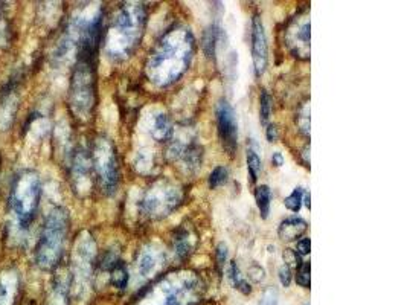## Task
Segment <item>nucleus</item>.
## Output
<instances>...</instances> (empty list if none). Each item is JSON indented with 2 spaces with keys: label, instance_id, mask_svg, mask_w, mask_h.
I'll return each instance as SVG.
<instances>
[{
  "label": "nucleus",
  "instance_id": "obj_30",
  "mask_svg": "<svg viewBox=\"0 0 407 305\" xmlns=\"http://www.w3.org/2000/svg\"><path fill=\"white\" fill-rule=\"evenodd\" d=\"M228 259V244L226 243H220L216 246V263H219V267L221 269L226 263Z\"/></svg>",
  "mask_w": 407,
  "mask_h": 305
},
{
  "label": "nucleus",
  "instance_id": "obj_36",
  "mask_svg": "<svg viewBox=\"0 0 407 305\" xmlns=\"http://www.w3.org/2000/svg\"><path fill=\"white\" fill-rule=\"evenodd\" d=\"M272 163L275 165L276 168L282 167V165H284V156H282V153H280V151H275V153L272 154Z\"/></svg>",
  "mask_w": 407,
  "mask_h": 305
},
{
  "label": "nucleus",
  "instance_id": "obj_31",
  "mask_svg": "<svg viewBox=\"0 0 407 305\" xmlns=\"http://www.w3.org/2000/svg\"><path fill=\"white\" fill-rule=\"evenodd\" d=\"M264 275H265L264 269L259 264H256V263L252 264V267L249 269V278H252L255 283H261L264 280Z\"/></svg>",
  "mask_w": 407,
  "mask_h": 305
},
{
  "label": "nucleus",
  "instance_id": "obj_2",
  "mask_svg": "<svg viewBox=\"0 0 407 305\" xmlns=\"http://www.w3.org/2000/svg\"><path fill=\"white\" fill-rule=\"evenodd\" d=\"M146 23V11L142 4L130 2L113 17V22L107 31L106 52L115 60H124L132 55V52L139 45L144 36Z\"/></svg>",
  "mask_w": 407,
  "mask_h": 305
},
{
  "label": "nucleus",
  "instance_id": "obj_18",
  "mask_svg": "<svg viewBox=\"0 0 407 305\" xmlns=\"http://www.w3.org/2000/svg\"><path fill=\"white\" fill-rule=\"evenodd\" d=\"M255 202L261 214V219L265 220L270 214V202H272V189L267 185H261L255 189Z\"/></svg>",
  "mask_w": 407,
  "mask_h": 305
},
{
  "label": "nucleus",
  "instance_id": "obj_35",
  "mask_svg": "<svg viewBox=\"0 0 407 305\" xmlns=\"http://www.w3.org/2000/svg\"><path fill=\"white\" fill-rule=\"evenodd\" d=\"M265 136H267V141L268 142H276V141H278V128H276L275 124H268L267 126Z\"/></svg>",
  "mask_w": 407,
  "mask_h": 305
},
{
  "label": "nucleus",
  "instance_id": "obj_3",
  "mask_svg": "<svg viewBox=\"0 0 407 305\" xmlns=\"http://www.w3.org/2000/svg\"><path fill=\"white\" fill-rule=\"evenodd\" d=\"M41 198V182L36 171L25 170L15 174L10 197H8V212L11 217V228L19 232H28L37 217Z\"/></svg>",
  "mask_w": 407,
  "mask_h": 305
},
{
  "label": "nucleus",
  "instance_id": "obj_24",
  "mask_svg": "<svg viewBox=\"0 0 407 305\" xmlns=\"http://www.w3.org/2000/svg\"><path fill=\"white\" fill-rule=\"evenodd\" d=\"M272 107H273L272 97L268 95L267 90H263L261 92V98H259V118H261L263 124H267L268 119H270Z\"/></svg>",
  "mask_w": 407,
  "mask_h": 305
},
{
  "label": "nucleus",
  "instance_id": "obj_10",
  "mask_svg": "<svg viewBox=\"0 0 407 305\" xmlns=\"http://www.w3.org/2000/svg\"><path fill=\"white\" fill-rule=\"evenodd\" d=\"M252 60L256 76H261L265 72L268 63V45L264 31V23L258 14L252 20Z\"/></svg>",
  "mask_w": 407,
  "mask_h": 305
},
{
  "label": "nucleus",
  "instance_id": "obj_22",
  "mask_svg": "<svg viewBox=\"0 0 407 305\" xmlns=\"http://www.w3.org/2000/svg\"><path fill=\"white\" fill-rule=\"evenodd\" d=\"M11 39V25L6 15V6L0 2V48L6 46Z\"/></svg>",
  "mask_w": 407,
  "mask_h": 305
},
{
  "label": "nucleus",
  "instance_id": "obj_28",
  "mask_svg": "<svg viewBox=\"0 0 407 305\" xmlns=\"http://www.w3.org/2000/svg\"><path fill=\"white\" fill-rule=\"evenodd\" d=\"M298 126L302 130V133L308 135V132H310V107H308V104H304L299 111Z\"/></svg>",
  "mask_w": 407,
  "mask_h": 305
},
{
  "label": "nucleus",
  "instance_id": "obj_16",
  "mask_svg": "<svg viewBox=\"0 0 407 305\" xmlns=\"http://www.w3.org/2000/svg\"><path fill=\"white\" fill-rule=\"evenodd\" d=\"M308 229V224L301 217H290L285 219L278 229V235L282 241H296L301 238Z\"/></svg>",
  "mask_w": 407,
  "mask_h": 305
},
{
  "label": "nucleus",
  "instance_id": "obj_1",
  "mask_svg": "<svg viewBox=\"0 0 407 305\" xmlns=\"http://www.w3.org/2000/svg\"><path fill=\"white\" fill-rule=\"evenodd\" d=\"M194 50L195 39L191 29L186 26H174L150 54L145 66L146 76L158 87H167L179 81L189 69Z\"/></svg>",
  "mask_w": 407,
  "mask_h": 305
},
{
  "label": "nucleus",
  "instance_id": "obj_17",
  "mask_svg": "<svg viewBox=\"0 0 407 305\" xmlns=\"http://www.w3.org/2000/svg\"><path fill=\"white\" fill-rule=\"evenodd\" d=\"M174 135V128H172L171 119L165 113H158L153 116V126H151V136L158 142H167Z\"/></svg>",
  "mask_w": 407,
  "mask_h": 305
},
{
  "label": "nucleus",
  "instance_id": "obj_14",
  "mask_svg": "<svg viewBox=\"0 0 407 305\" xmlns=\"http://www.w3.org/2000/svg\"><path fill=\"white\" fill-rule=\"evenodd\" d=\"M92 159L90 153L84 150H78L74 156L72 162V177L76 182V188L83 189L84 182L90 187V177H92Z\"/></svg>",
  "mask_w": 407,
  "mask_h": 305
},
{
  "label": "nucleus",
  "instance_id": "obj_15",
  "mask_svg": "<svg viewBox=\"0 0 407 305\" xmlns=\"http://www.w3.org/2000/svg\"><path fill=\"white\" fill-rule=\"evenodd\" d=\"M17 289H19V276L14 269L0 275V305H14Z\"/></svg>",
  "mask_w": 407,
  "mask_h": 305
},
{
  "label": "nucleus",
  "instance_id": "obj_6",
  "mask_svg": "<svg viewBox=\"0 0 407 305\" xmlns=\"http://www.w3.org/2000/svg\"><path fill=\"white\" fill-rule=\"evenodd\" d=\"M181 188L170 179L154 182L141 200V211L149 219H163L181 202Z\"/></svg>",
  "mask_w": 407,
  "mask_h": 305
},
{
  "label": "nucleus",
  "instance_id": "obj_27",
  "mask_svg": "<svg viewBox=\"0 0 407 305\" xmlns=\"http://www.w3.org/2000/svg\"><path fill=\"white\" fill-rule=\"evenodd\" d=\"M296 283L304 287V289H308L310 287V261H305L302 263L298 269V275H296Z\"/></svg>",
  "mask_w": 407,
  "mask_h": 305
},
{
  "label": "nucleus",
  "instance_id": "obj_26",
  "mask_svg": "<svg viewBox=\"0 0 407 305\" xmlns=\"http://www.w3.org/2000/svg\"><path fill=\"white\" fill-rule=\"evenodd\" d=\"M228 177H229V171L226 167H223V165L215 167L209 176V188L216 189L219 187H221L223 183H226Z\"/></svg>",
  "mask_w": 407,
  "mask_h": 305
},
{
  "label": "nucleus",
  "instance_id": "obj_8",
  "mask_svg": "<svg viewBox=\"0 0 407 305\" xmlns=\"http://www.w3.org/2000/svg\"><path fill=\"white\" fill-rule=\"evenodd\" d=\"M95 257H97V246H95L92 235L89 232H83L80 238L76 240L74 250L72 280L76 278V280H81V283L89 280V276L92 275Z\"/></svg>",
  "mask_w": 407,
  "mask_h": 305
},
{
  "label": "nucleus",
  "instance_id": "obj_25",
  "mask_svg": "<svg viewBox=\"0 0 407 305\" xmlns=\"http://www.w3.org/2000/svg\"><path fill=\"white\" fill-rule=\"evenodd\" d=\"M174 249H176V254L180 258L186 257L189 252H191L193 243H191V238H189L188 232H181L180 235H177V238L174 241Z\"/></svg>",
  "mask_w": 407,
  "mask_h": 305
},
{
  "label": "nucleus",
  "instance_id": "obj_29",
  "mask_svg": "<svg viewBox=\"0 0 407 305\" xmlns=\"http://www.w3.org/2000/svg\"><path fill=\"white\" fill-rule=\"evenodd\" d=\"M258 305H278V292H276V289H273V287L265 289Z\"/></svg>",
  "mask_w": 407,
  "mask_h": 305
},
{
  "label": "nucleus",
  "instance_id": "obj_11",
  "mask_svg": "<svg viewBox=\"0 0 407 305\" xmlns=\"http://www.w3.org/2000/svg\"><path fill=\"white\" fill-rule=\"evenodd\" d=\"M289 46L294 57L308 58L310 55V22L302 19L294 23L287 32Z\"/></svg>",
  "mask_w": 407,
  "mask_h": 305
},
{
  "label": "nucleus",
  "instance_id": "obj_37",
  "mask_svg": "<svg viewBox=\"0 0 407 305\" xmlns=\"http://www.w3.org/2000/svg\"><path fill=\"white\" fill-rule=\"evenodd\" d=\"M302 203H305V206L310 209L311 206V197L308 193H304V200H302Z\"/></svg>",
  "mask_w": 407,
  "mask_h": 305
},
{
  "label": "nucleus",
  "instance_id": "obj_9",
  "mask_svg": "<svg viewBox=\"0 0 407 305\" xmlns=\"http://www.w3.org/2000/svg\"><path fill=\"white\" fill-rule=\"evenodd\" d=\"M216 124H219L221 145L228 153L233 154L238 145V122L235 111L226 100H221L216 104Z\"/></svg>",
  "mask_w": 407,
  "mask_h": 305
},
{
  "label": "nucleus",
  "instance_id": "obj_13",
  "mask_svg": "<svg viewBox=\"0 0 407 305\" xmlns=\"http://www.w3.org/2000/svg\"><path fill=\"white\" fill-rule=\"evenodd\" d=\"M17 102H19L17 100V83L13 80L5 87L2 97H0V126L4 127V130L10 127L11 121L14 119Z\"/></svg>",
  "mask_w": 407,
  "mask_h": 305
},
{
  "label": "nucleus",
  "instance_id": "obj_21",
  "mask_svg": "<svg viewBox=\"0 0 407 305\" xmlns=\"http://www.w3.org/2000/svg\"><path fill=\"white\" fill-rule=\"evenodd\" d=\"M247 170H249L250 182L255 183L258 180L259 172H261L263 170V163H261V159H259L256 150L252 147L247 148Z\"/></svg>",
  "mask_w": 407,
  "mask_h": 305
},
{
  "label": "nucleus",
  "instance_id": "obj_12",
  "mask_svg": "<svg viewBox=\"0 0 407 305\" xmlns=\"http://www.w3.org/2000/svg\"><path fill=\"white\" fill-rule=\"evenodd\" d=\"M163 261H165V254L162 249L156 248L154 244H149L141 250L139 258H137V272L144 278H149L158 272Z\"/></svg>",
  "mask_w": 407,
  "mask_h": 305
},
{
  "label": "nucleus",
  "instance_id": "obj_33",
  "mask_svg": "<svg viewBox=\"0 0 407 305\" xmlns=\"http://www.w3.org/2000/svg\"><path fill=\"white\" fill-rule=\"evenodd\" d=\"M284 261H285V264H298L301 266L302 263H299V255L296 254V250H293V249H285L284 250Z\"/></svg>",
  "mask_w": 407,
  "mask_h": 305
},
{
  "label": "nucleus",
  "instance_id": "obj_23",
  "mask_svg": "<svg viewBox=\"0 0 407 305\" xmlns=\"http://www.w3.org/2000/svg\"><path fill=\"white\" fill-rule=\"evenodd\" d=\"M304 193L305 191L302 188H294L293 193L284 200V205L285 208L289 209L291 212H299L301 208H302V200H304Z\"/></svg>",
  "mask_w": 407,
  "mask_h": 305
},
{
  "label": "nucleus",
  "instance_id": "obj_5",
  "mask_svg": "<svg viewBox=\"0 0 407 305\" xmlns=\"http://www.w3.org/2000/svg\"><path fill=\"white\" fill-rule=\"evenodd\" d=\"M95 104H97V58L78 57L69 89V106L76 118L89 119Z\"/></svg>",
  "mask_w": 407,
  "mask_h": 305
},
{
  "label": "nucleus",
  "instance_id": "obj_34",
  "mask_svg": "<svg viewBox=\"0 0 407 305\" xmlns=\"http://www.w3.org/2000/svg\"><path fill=\"white\" fill-rule=\"evenodd\" d=\"M311 249V241L310 238H302L298 241V248H296V254L298 255H308Z\"/></svg>",
  "mask_w": 407,
  "mask_h": 305
},
{
  "label": "nucleus",
  "instance_id": "obj_32",
  "mask_svg": "<svg viewBox=\"0 0 407 305\" xmlns=\"http://www.w3.org/2000/svg\"><path fill=\"white\" fill-rule=\"evenodd\" d=\"M280 281L284 287H289L291 284V269L290 266L284 264L280 267Z\"/></svg>",
  "mask_w": 407,
  "mask_h": 305
},
{
  "label": "nucleus",
  "instance_id": "obj_20",
  "mask_svg": "<svg viewBox=\"0 0 407 305\" xmlns=\"http://www.w3.org/2000/svg\"><path fill=\"white\" fill-rule=\"evenodd\" d=\"M220 28L216 25H212L209 29L205 32V37H203V50L205 54L214 58L215 57V49H216V43H219L220 39Z\"/></svg>",
  "mask_w": 407,
  "mask_h": 305
},
{
  "label": "nucleus",
  "instance_id": "obj_4",
  "mask_svg": "<svg viewBox=\"0 0 407 305\" xmlns=\"http://www.w3.org/2000/svg\"><path fill=\"white\" fill-rule=\"evenodd\" d=\"M71 229V217L63 206L52 208L36 244V264L41 270H54L62 263Z\"/></svg>",
  "mask_w": 407,
  "mask_h": 305
},
{
  "label": "nucleus",
  "instance_id": "obj_7",
  "mask_svg": "<svg viewBox=\"0 0 407 305\" xmlns=\"http://www.w3.org/2000/svg\"><path fill=\"white\" fill-rule=\"evenodd\" d=\"M90 159L93 171L99 180L101 189L107 196L116 194L119 187V165L116 148L111 144L110 139L101 136L95 141Z\"/></svg>",
  "mask_w": 407,
  "mask_h": 305
},
{
  "label": "nucleus",
  "instance_id": "obj_19",
  "mask_svg": "<svg viewBox=\"0 0 407 305\" xmlns=\"http://www.w3.org/2000/svg\"><path fill=\"white\" fill-rule=\"evenodd\" d=\"M110 281L116 289L120 290H124L128 284V270L120 259H118L116 263L110 267Z\"/></svg>",
  "mask_w": 407,
  "mask_h": 305
}]
</instances>
